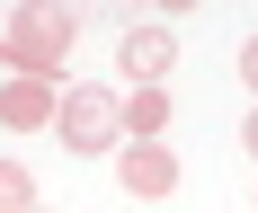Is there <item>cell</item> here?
<instances>
[{"instance_id": "obj_1", "label": "cell", "mask_w": 258, "mask_h": 213, "mask_svg": "<svg viewBox=\"0 0 258 213\" xmlns=\"http://www.w3.org/2000/svg\"><path fill=\"white\" fill-rule=\"evenodd\" d=\"M72 36H80L72 0H18V9H9V27H0V71L53 80L62 62H72Z\"/></svg>"}, {"instance_id": "obj_2", "label": "cell", "mask_w": 258, "mask_h": 213, "mask_svg": "<svg viewBox=\"0 0 258 213\" xmlns=\"http://www.w3.org/2000/svg\"><path fill=\"white\" fill-rule=\"evenodd\" d=\"M53 133H62V151L72 160H98V151H125V106L107 98V89H62V106H53Z\"/></svg>"}, {"instance_id": "obj_3", "label": "cell", "mask_w": 258, "mask_h": 213, "mask_svg": "<svg viewBox=\"0 0 258 213\" xmlns=\"http://www.w3.org/2000/svg\"><path fill=\"white\" fill-rule=\"evenodd\" d=\"M116 186L143 195V204L178 195V151H169V142H125V151H116Z\"/></svg>"}, {"instance_id": "obj_4", "label": "cell", "mask_w": 258, "mask_h": 213, "mask_svg": "<svg viewBox=\"0 0 258 213\" xmlns=\"http://www.w3.org/2000/svg\"><path fill=\"white\" fill-rule=\"evenodd\" d=\"M116 71H125L134 89L169 80L178 71V36H169V27H125V36H116Z\"/></svg>"}, {"instance_id": "obj_5", "label": "cell", "mask_w": 258, "mask_h": 213, "mask_svg": "<svg viewBox=\"0 0 258 213\" xmlns=\"http://www.w3.org/2000/svg\"><path fill=\"white\" fill-rule=\"evenodd\" d=\"M53 106H62V89H53V80H36V71H9V89H0V125H9V133H36V125H53Z\"/></svg>"}, {"instance_id": "obj_6", "label": "cell", "mask_w": 258, "mask_h": 213, "mask_svg": "<svg viewBox=\"0 0 258 213\" xmlns=\"http://www.w3.org/2000/svg\"><path fill=\"white\" fill-rule=\"evenodd\" d=\"M169 116H178V98H169V80H152V89H134V98H125V142H160V133H169Z\"/></svg>"}, {"instance_id": "obj_7", "label": "cell", "mask_w": 258, "mask_h": 213, "mask_svg": "<svg viewBox=\"0 0 258 213\" xmlns=\"http://www.w3.org/2000/svg\"><path fill=\"white\" fill-rule=\"evenodd\" d=\"M36 178H27V160H0V213H36Z\"/></svg>"}, {"instance_id": "obj_8", "label": "cell", "mask_w": 258, "mask_h": 213, "mask_svg": "<svg viewBox=\"0 0 258 213\" xmlns=\"http://www.w3.org/2000/svg\"><path fill=\"white\" fill-rule=\"evenodd\" d=\"M240 89H249V98H258V36H249V45H240Z\"/></svg>"}, {"instance_id": "obj_9", "label": "cell", "mask_w": 258, "mask_h": 213, "mask_svg": "<svg viewBox=\"0 0 258 213\" xmlns=\"http://www.w3.org/2000/svg\"><path fill=\"white\" fill-rule=\"evenodd\" d=\"M240 151H249V160H258V106H249V125H240Z\"/></svg>"}, {"instance_id": "obj_10", "label": "cell", "mask_w": 258, "mask_h": 213, "mask_svg": "<svg viewBox=\"0 0 258 213\" xmlns=\"http://www.w3.org/2000/svg\"><path fill=\"white\" fill-rule=\"evenodd\" d=\"M160 9H169V18H187V9H205V0H160Z\"/></svg>"}, {"instance_id": "obj_11", "label": "cell", "mask_w": 258, "mask_h": 213, "mask_svg": "<svg viewBox=\"0 0 258 213\" xmlns=\"http://www.w3.org/2000/svg\"><path fill=\"white\" fill-rule=\"evenodd\" d=\"M249 213H258V195H249Z\"/></svg>"}, {"instance_id": "obj_12", "label": "cell", "mask_w": 258, "mask_h": 213, "mask_svg": "<svg viewBox=\"0 0 258 213\" xmlns=\"http://www.w3.org/2000/svg\"><path fill=\"white\" fill-rule=\"evenodd\" d=\"M36 213H45V204H36Z\"/></svg>"}]
</instances>
